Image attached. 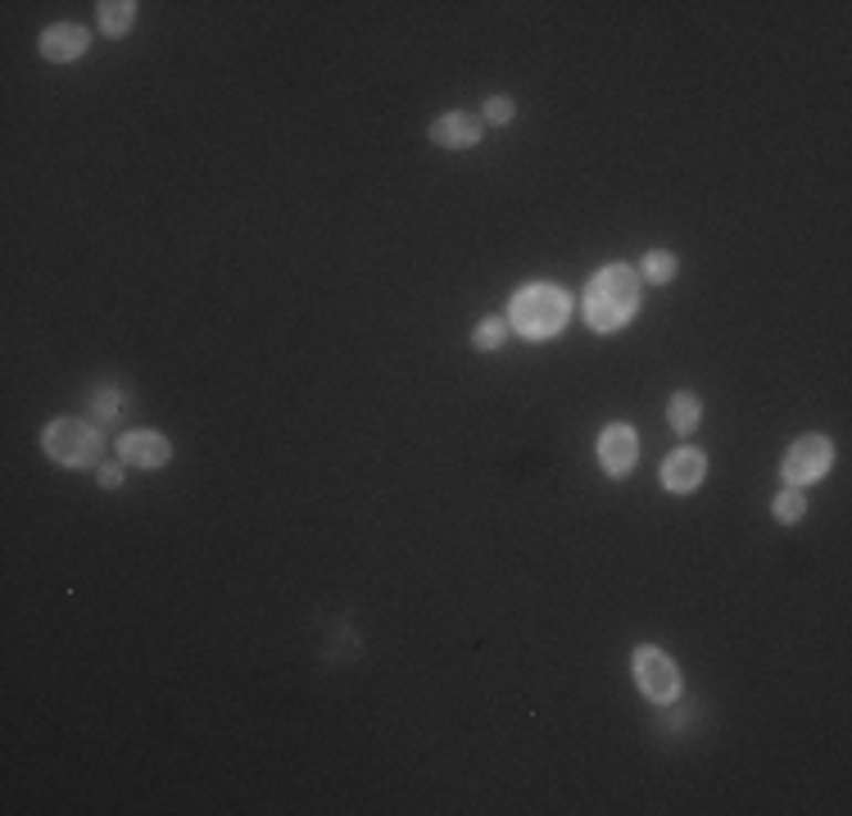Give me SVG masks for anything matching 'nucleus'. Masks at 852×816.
<instances>
[{
  "mask_svg": "<svg viewBox=\"0 0 852 816\" xmlns=\"http://www.w3.org/2000/svg\"><path fill=\"white\" fill-rule=\"evenodd\" d=\"M96 482H101V490H118V486H123V467H118V463H105V467L96 472Z\"/></svg>",
  "mask_w": 852,
  "mask_h": 816,
  "instance_id": "nucleus-17",
  "label": "nucleus"
},
{
  "mask_svg": "<svg viewBox=\"0 0 852 816\" xmlns=\"http://www.w3.org/2000/svg\"><path fill=\"white\" fill-rule=\"evenodd\" d=\"M635 454H640V441H635V426L626 422H612L599 431V463L607 476H626L635 467Z\"/></svg>",
  "mask_w": 852,
  "mask_h": 816,
  "instance_id": "nucleus-6",
  "label": "nucleus"
},
{
  "mask_svg": "<svg viewBox=\"0 0 852 816\" xmlns=\"http://www.w3.org/2000/svg\"><path fill=\"white\" fill-rule=\"evenodd\" d=\"M567 313H572V300H567L558 286L549 281H536V286H522V291L512 296V313L508 322L527 335V341H549V335L562 331Z\"/></svg>",
  "mask_w": 852,
  "mask_h": 816,
  "instance_id": "nucleus-2",
  "label": "nucleus"
},
{
  "mask_svg": "<svg viewBox=\"0 0 852 816\" xmlns=\"http://www.w3.org/2000/svg\"><path fill=\"white\" fill-rule=\"evenodd\" d=\"M667 422H672V431H694L698 426V400L689 391H676L667 404Z\"/></svg>",
  "mask_w": 852,
  "mask_h": 816,
  "instance_id": "nucleus-13",
  "label": "nucleus"
},
{
  "mask_svg": "<svg viewBox=\"0 0 852 816\" xmlns=\"http://www.w3.org/2000/svg\"><path fill=\"white\" fill-rule=\"evenodd\" d=\"M512 110H517V105L508 101V95H490V101H486V118H490V123H499V127H503V123H512Z\"/></svg>",
  "mask_w": 852,
  "mask_h": 816,
  "instance_id": "nucleus-16",
  "label": "nucleus"
},
{
  "mask_svg": "<svg viewBox=\"0 0 852 816\" xmlns=\"http://www.w3.org/2000/svg\"><path fill=\"white\" fill-rule=\"evenodd\" d=\"M132 23H136V6H132V0H105V6H101V32H105V37H123Z\"/></svg>",
  "mask_w": 852,
  "mask_h": 816,
  "instance_id": "nucleus-11",
  "label": "nucleus"
},
{
  "mask_svg": "<svg viewBox=\"0 0 852 816\" xmlns=\"http://www.w3.org/2000/svg\"><path fill=\"white\" fill-rule=\"evenodd\" d=\"M432 141L445 151H463V146H477L481 141V118L477 114H440L432 123Z\"/></svg>",
  "mask_w": 852,
  "mask_h": 816,
  "instance_id": "nucleus-9",
  "label": "nucleus"
},
{
  "mask_svg": "<svg viewBox=\"0 0 852 816\" xmlns=\"http://www.w3.org/2000/svg\"><path fill=\"white\" fill-rule=\"evenodd\" d=\"M703 472H707V458L698 450H676V454H667V463H662V486L672 495H689V490H698Z\"/></svg>",
  "mask_w": 852,
  "mask_h": 816,
  "instance_id": "nucleus-8",
  "label": "nucleus"
},
{
  "mask_svg": "<svg viewBox=\"0 0 852 816\" xmlns=\"http://www.w3.org/2000/svg\"><path fill=\"white\" fill-rule=\"evenodd\" d=\"M640 304V277L626 264H607L585 286V322L594 331H617L631 322Z\"/></svg>",
  "mask_w": 852,
  "mask_h": 816,
  "instance_id": "nucleus-1",
  "label": "nucleus"
},
{
  "mask_svg": "<svg viewBox=\"0 0 852 816\" xmlns=\"http://www.w3.org/2000/svg\"><path fill=\"white\" fill-rule=\"evenodd\" d=\"M676 272H680V264H676V255H672V250H648V255H644V281L667 286Z\"/></svg>",
  "mask_w": 852,
  "mask_h": 816,
  "instance_id": "nucleus-12",
  "label": "nucleus"
},
{
  "mask_svg": "<svg viewBox=\"0 0 852 816\" xmlns=\"http://www.w3.org/2000/svg\"><path fill=\"white\" fill-rule=\"evenodd\" d=\"M830 463H834V445L825 436H802V441L789 445V454L780 463V476L789 486H808V482H817V476L830 472Z\"/></svg>",
  "mask_w": 852,
  "mask_h": 816,
  "instance_id": "nucleus-5",
  "label": "nucleus"
},
{
  "mask_svg": "<svg viewBox=\"0 0 852 816\" xmlns=\"http://www.w3.org/2000/svg\"><path fill=\"white\" fill-rule=\"evenodd\" d=\"M631 662H635V685L644 690V699H653V703H672V699L680 694V671H676V662L662 653V649L640 644Z\"/></svg>",
  "mask_w": 852,
  "mask_h": 816,
  "instance_id": "nucleus-4",
  "label": "nucleus"
},
{
  "mask_svg": "<svg viewBox=\"0 0 852 816\" xmlns=\"http://www.w3.org/2000/svg\"><path fill=\"white\" fill-rule=\"evenodd\" d=\"M86 28H77V23H55V28H45L41 32V55L45 60H55V64H69V60H77L82 51H86Z\"/></svg>",
  "mask_w": 852,
  "mask_h": 816,
  "instance_id": "nucleus-10",
  "label": "nucleus"
},
{
  "mask_svg": "<svg viewBox=\"0 0 852 816\" xmlns=\"http://www.w3.org/2000/svg\"><path fill=\"white\" fill-rule=\"evenodd\" d=\"M41 445H45V454H51L55 463H64V467H86V463L101 458V431L77 422V417H60V422L45 426Z\"/></svg>",
  "mask_w": 852,
  "mask_h": 816,
  "instance_id": "nucleus-3",
  "label": "nucleus"
},
{
  "mask_svg": "<svg viewBox=\"0 0 852 816\" xmlns=\"http://www.w3.org/2000/svg\"><path fill=\"white\" fill-rule=\"evenodd\" d=\"M508 341V322L503 318H486V322H477V331H471V345L477 350H499Z\"/></svg>",
  "mask_w": 852,
  "mask_h": 816,
  "instance_id": "nucleus-14",
  "label": "nucleus"
},
{
  "mask_svg": "<svg viewBox=\"0 0 852 816\" xmlns=\"http://www.w3.org/2000/svg\"><path fill=\"white\" fill-rule=\"evenodd\" d=\"M802 513H808V499H802V490H780V495H776V521L793 526Z\"/></svg>",
  "mask_w": 852,
  "mask_h": 816,
  "instance_id": "nucleus-15",
  "label": "nucleus"
},
{
  "mask_svg": "<svg viewBox=\"0 0 852 816\" xmlns=\"http://www.w3.org/2000/svg\"><path fill=\"white\" fill-rule=\"evenodd\" d=\"M118 458L132 463V467H164L173 458V445L159 431H127L118 441Z\"/></svg>",
  "mask_w": 852,
  "mask_h": 816,
  "instance_id": "nucleus-7",
  "label": "nucleus"
}]
</instances>
